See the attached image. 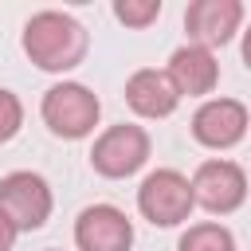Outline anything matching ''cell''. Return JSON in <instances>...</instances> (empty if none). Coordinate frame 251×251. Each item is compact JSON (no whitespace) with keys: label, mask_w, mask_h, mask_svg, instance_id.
I'll list each match as a JSON object with an SVG mask.
<instances>
[{"label":"cell","mask_w":251,"mask_h":251,"mask_svg":"<svg viewBox=\"0 0 251 251\" xmlns=\"http://www.w3.org/2000/svg\"><path fill=\"white\" fill-rule=\"evenodd\" d=\"M51 208H55L51 184H47L39 173L16 169V173L0 176V212H4V220L16 227V235H20V231H39V227L51 220Z\"/></svg>","instance_id":"obj_3"},{"label":"cell","mask_w":251,"mask_h":251,"mask_svg":"<svg viewBox=\"0 0 251 251\" xmlns=\"http://www.w3.org/2000/svg\"><path fill=\"white\" fill-rule=\"evenodd\" d=\"M86 47H90L86 27L71 12L43 8L24 24V51L39 71H51V75L75 71L86 59Z\"/></svg>","instance_id":"obj_1"},{"label":"cell","mask_w":251,"mask_h":251,"mask_svg":"<svg viewBox=\"0 0 251 251\" xmlns=\"http://www.w3.org/2000/svg\"><path fill=\"white\" fill-rule=\"evenodd\" d=\"M247 133V106L239 98H208L192 114V137L204 149H231Z\"/></svg>","instance_id":"obj_9"},{"label":"cell","mask_w":251,"mask_h":251,"mask_svg":"<svg viewBox=\"0 0 251 251\" xmlns=\"http://www.w3.org/2000/svg\"><path fill=\"white\" fill-rule=\"evenodd\" d=\"M149 161V133L133 122H122V126H110L94 137V149H90V165L98 176L106 180H126L133 176L141 165Z\"/></svg>","instance_id":"obj_6"},{"label":"cell","mask_w":251,"mask_h":251,"mask_svg":"<svg viewBox=\"0 0 251 251\" xmlns=\"http://www.w3.org/2000/svg\"><path fill=\"white\" fill-rule=\"evenodd\" d=\"M176 251H235V235L220 220H204L184 227V235L176 239Z\"/></svg>","instance_id":"obj_12"},{"label":"cell","mask_w":251,"mask_h":251,"mask_svg":"<svg viewBox=\"0 0 251 251\" xmlns=\"http://www.w3.org/2000/svg\"><path fill=\"white\" fill-rule=\"evenodd\" d=\"M12 243H16V227L4 220V212H0V251H12Z\"/></svg>","instance_id":"obj_15"},{"label":"cell","mask_w":251,"mask_h":251,"mask_svg":"<svg viewBox=\"0 0 251 251\" xmlns=\"http://www.w3.org/2000/svg\"><path fill=\"white\" fill-rule=\"evenodd\" d=\"M20 126H24V102L8 86H0V145L12 141L20 133Z\"/></svg>","instance_id":"obj_14"},{"label":"cell","mask_w":251,"mask_h":251,"mask_svg":"<svg viewBox=\"0 0 251 251\" xmlns=\"http://www.w3.org/2000/svg\"><path fill=\"white\" fill-rule=\"evenodd\" d=\"M192 188L180 169H153L137 188V212L157 227H176L192 216Z\"/></svg>","instance_id":"obj_5"},{"label":"cell","mask_w":251,"mask_h":251,"mask_svg":"<svg viewBox=\"0 0 251 251\" xmlns=\"http://www.w3.org/2000/svg\"><path fill=\"white\" fill-rule=\"evenodd\" d=\"M188 188H192V204H200L204 212L231 216L247 200V173H243V165H235L227 157H212V161L196 165Z\"/></svg>","instance_id":"obj_4"},{"label":"cell","mask_w":251,"mask_h":251,"mask_svg":"<svg viewBox=\"0 0 251 251\" xmlns=\"http://www.w3.org/2000/svg\"><path fill=\"white\" fill-rule=\"evenodd\" d=\"M75 247L78 251H129L133 224L114 204H90L75 220Z\"/></svg>","instance_id":"obj_8"},{"label":"cell","mask_w":251,"mask_h":251,"mask_svg":"<svg viewBox=\"0 0 251 251\" xmlns=\"http://www.w3.org/2000/svg\"><path fill=\"white\" fill-rule=\"evenodd\" d=\"M114 16L126 27H149L161 16V0H114Z\"/></svg>","instance_id":"obj_13"},{"label":"cell","mask_w":251,"mask_h":251,"mask_svg":"<svg viewBox=\"0 0 251 251\" xmlns=\"http://www.w3.org/2000/svg\"><path fill=\"white\" fill-rule=\"evenodd\" d=\"M243 16H247L243 0H192L188 12H184L188 43L216 51V47L231 43V35L239 31Z\"/></svg>","instance_id":"obj_7"},{"label":"cell","mask_w":251,"mask_h":251,"mask_svg":"<svg viewBox=\"0 0 251 251\" xmlns=\"http://www.w3.org/2000/svg\"><path fill=\"white\" fill-rule=\"evenodd\" d=\"M126 102L137 118H169L180 102V94L173 90L169 75L157 67H141L126 78Z\"/></svg>","instance_id":"obj_11"},{"label":"cell","mask_w":251,"mask_h":251,"mask_svg":"<svg viewBox=\"0 0 251 251\" xmlns=\"http://www.w3.org/2000/svg\"><path fill=\"white\" fill-rule=\"evenodd\" d=\"M47 251H59V247H47Z\"/></svg>","instance_id":"obj_16"},{"label":"cell","mask_w":251,"mask_h":251,"mask_svg":"<svg viewBox=\"0 0 251 251\" xmlns=\"http://www.w3.org/2000/svg\"><path fill=\"white\" fill-rule=\"evenodd\" d=\"M39 114L47 122V129L55 137H67V141H78L86 133H94L98 126V114H102V102L90 86L82 82H55L43 102H39Z\"/></svg>","instance_id":"obj_2"},{"label":"cell","mask_w":251,"mask_h":251,"mask_svg":"<svg viewBox=\"0 0 251 251\" xmlns=\"http://www.w3.org/2000/svg\"><path fill=\"white\" fill-rule=\"evenodd\" d=\"M173 90L184 98H200V94H212L216 82H220V63H216V51L208 47H196V43H184L169 55V67H165Z\"/></svg>","instance_id":"obj_10"}]
</instances>
